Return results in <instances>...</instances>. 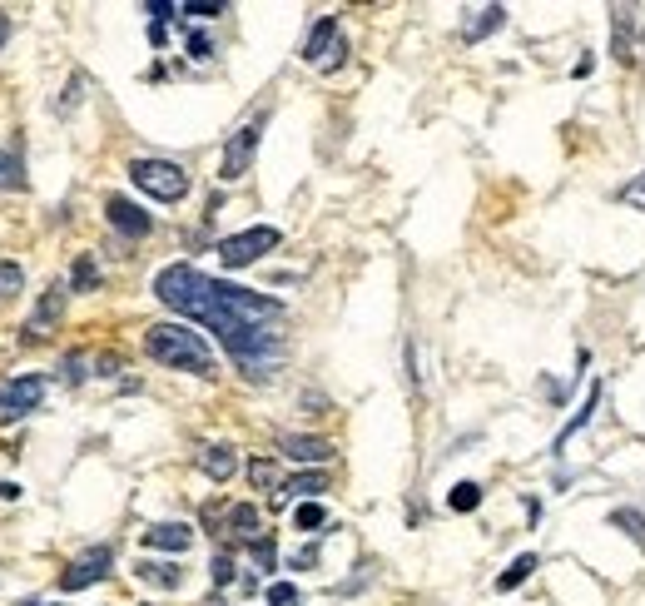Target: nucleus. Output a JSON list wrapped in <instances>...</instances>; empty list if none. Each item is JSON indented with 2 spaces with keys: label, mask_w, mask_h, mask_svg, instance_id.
Returning a JSON list of instances; mask_svg holds the SVG:
<instances>
[{
  "label": "nucleus",
  "mask_w": 645,
  "mask_h": 606,
  "mask_svg": "<svg viewBox=\"0 0 645 606\" xmlns=\"http://www.w3.org/2000/svg\"><path fill=\"white\" fill-rule=\"evenodd\" d=\"M154 299L164 308H174L179 318H194V323L214 328L219 343L239 358L244 378H268V358L283 353V338L263 328V323L283 318V303L268 299V294L209 279L194 264H169V269L154 274Z\"/></svg>",
  "instance_id": "f257e3e1"
},
{
  "label": "nucleus",
  "mask_w": 645,
  "mask_h": 606,
  "mask_svg": "<svg viewBox=\"0 0 645 606\" xmlns=\"http://www.w3.org/2000/svg\"><path fill=\"white\" fill-rule=\"evenodd\" d=\"M144 353L154 363H164V368H179V373H194V378H214V348L189 323H154V328H144Z\"/></svg>",
  "instance_id": "f03ea898"
},
{
  "label": "nucleus",
  "mask_w": 645,
  "mask_h": 606,
  "mask_svg": "<svg viewBox=\"0 0 645 606\" xmlns=\"http://www.w3.org/2000/svg\"><path fill=\"white\" fill-rule=\"evenodd\" d=\"M129 179H134V189H144L159 204H179L189 194V174L174 159H134L129 164Z\"/></svg>",
  "instance_id": "7ed1b4c3"
},
{
  "label": "nucleus",
  "mask_w": 645,
  "mask_h": 606,
  "mask_svg": "<svg viewBox=\"0 0 645 606\" xmlns=\"http://www.w3.org/2000/svg\"><path fill=\"white\" fill-rule=\"evenodd\" d=\"M45 403V373H15V378H0V423L10 418H25Z\"/></svg>",
  "instance_id": "20e7f679"
},
{
  "label": "nucleus",
  "mask_w": 645,
  "mask_h": 606,
  "mask_svg": "<svg viewBox=\"0 0 645 606\" xmlns=\"http://www.w3.org/2000/svg\"><path fill=\"white\" fill-rule=\"evenodd\" d=\"M268 249H278V229L258 224V229H244V234L219 239V264H224V269H249L254 259L268 254Z\"/></svg>",
  "instance_id": "39448f33"
},
{
  "label": "nucleus",
  "mask_w": 645,
  "mask_h": 606,
  "mask_svg": "<svg viewBox=\"0 0 645 606\" xmlns=\"http://www.w3.org/2000/svg\"><path fill=\"white\" fill-rule=\"evenodd\" d=\"M263 125H268V115H254L249 125H239V130L229 135L224 159H219V179H244V174H249V164H254V154H258V140H263Z\"/></svg>",
  "instance_id": "423d86ee"
},
{
  "label": "nucleus",
  "mask_w": 645,
  "mask_h": 606,
  "mask_svg": "<svg viewBox=\"0 0 645 606\" xmlns=\"http://www.w3.org/2000/svg\"><path fill=\"white\" fill-rule=\"evenodd\" d=\"M343 55H348V45H343V35H338V15H318V25H313L308 40H303V60L318 65V70H338Z\"/></svg>",
  "instance_id": "0eeeda50"
},
{
  "label": "nucleus",
  "mask_w": 645,
  "mask_h": 606,
  "mask_svg": "<svg viewBox=\"0 0 645 606\" xmlns=\"http://www.w3.org/2000/svg\"><path fill=\"white\" fill-rule=\"evenodd\" d=\"M110 567H115V552H110V547H90L85 557H75V562L60 572V592H85V587L105 582Z\"/></svg>",
  "instance_id": "6e6552de"
},
{
  "label": "nucleus",
  "mask_w": 645,
  "mask_h": 606,
  "mask_svg": "<svg viewBox=\"0 0 645 606\" xmlns=\"http://www.w3.org/2000/svg\"><path fill=\"white\" fill-rule=\"evenodd\" d=\"M105 219H110L125 239H144V234L154 229V219H149L134 199H125V194H110V199H105Z\"/></svg>",
  "instance_id": "1a4fd4ad"
},
{
  "label": "nucleus",
  "mask_w": 645,
  "mask_h": 606,
  "mask_svg": "<svg viewBox=\"0 0 645 606\" xmlns=\"http://www.w3.org/2000/svg\"><path fill=\"white\" fill-rule=\"evenodd\" d=\"M144 547H154V552H189L194 547V527L189 522H154V527H144Z\"/></svg>",
  "instance_id": "9d476101"
},
{
  "label": "nucleus",
  "mask_w": 645,
  "mask_h": 606,
  "mask_svg": "<svg viewBox=\"0 0 645 606\" xmlns=\"http://www.w3.org/2000/svg\"><path fill=\"white\" fill-rule=\"evenodd\" d=\"M278 453L293 457V462H308V467H323L333 457V443L328 438H303V433H283L278 438Z\"/></svg>",
  "instance_id": "9b49d317"
},
{
  "label": "nucleus",
  "mask_w": 645,
  "mask_h": 606,
  "mask_svg": "<svg viewBox=\"0 0 645 606\" xmlns=\"http://www.w3.org/2000/svg\"><path fill=\"white\" fill-rule=\"evenodd\" d=\"M65 294H70L65 284H50V289H45L40 308H35V313H30V323H25V338H45V333H50V323H55V318H60V308H65Z\"/></svg>",
  "instance_id": "f8f14e48"
},
{
  "label": "nucleus",
  "mask_w": 645,
  "mask_h": 606,
  "mask_svg": "<svg viewBox=\"0 0 645 606\" xmlns=\"http://www.w3.org/2000/svg\"><path fill=\"white\" fill-rule=\"evenodd\" d=\"M313 492H328V472L323 467H313V472H298V477H288L278 492H273V507H288L293 497H313Z\"/></svg>",
  "instance_id": "ddd939ff"
},
{
  "label": "nucleus",
  "mask_w": 645,
  "mask_h": 606,
  "mask_svg": "<svg viewBox=\"0 0 645 606\" xmlns=\"http://www.w3.org/2000/svg\"><path fill=\"white\" fill-rule=\"evenodd\" d=\"M234 467H239V457H234L229 443H209V448L199 453V472H204V477H214V482H229V477H234Z\"/></svg>",
  "instance_id": "4468645a"
},
{
  "label": "nucleus",
  "mask_w": 645,
  "mask_h": 606,
  "mask_svg": "<svg viewBox=\"0 0 645 606\" xmlns=\"http://www.w3.org/2000/svg\"><path fill=\"white\" fill-rule=\"evenodd\" d=\"M631 25H636V5H616L611 10V50H616V60L621 65H631Z\"/></svg>",
  "instance_id": "2eb2a0df"
},
{
  "label": "nucleus",
  "mask_w": 645,
  "mask_h": 606,
  "mask_svg": "<svg viewBox=\"0 0 645 606\" xmlns=\"http://www.w3.org/2000/svg\"><path fill=\"white\" fill-rule=\"evenodd\" d=\"M134 577L149 582V587H164V592H179V587H184V572H179L174 562H139Z\"/></svg>",
  "instance_id": "dca6fc26"
},
{
  "label": "nucleus",
  "mask_w": 645,
  "mask_h": 606,
  "mask_svg": "<svg viewBox=\"0 0 645 606\" xmlns=\"http://www.w3.org/2000/svg\"><path fill=\"white\" fill-rule=\"evenodd\" d=\"M258 527H263V522H258V507H254V502H239V507H229V532H234L239 542H249V547H254V542H258Z\"/></svg>",
  "instance_id": "f3484780"
},
{
  "label": "nucleus",
  "mask_w": 645,
  "mask_h": 606,
  "mask_svg": "<svg viewBox=\"0 0 645 606\" xmlns=\"http://www.w3.org/2000/svg\"><path fill=\"white\" fill-rule=\"evenodd\" d=\"M502 25H507V10H502V5H482V10H477V20H467L462 40H472V45H477L482 35H492V30H502Z\"/></svg>",
  "instance_id": "a211bd4d"
},
{
  "label": "nucleus",
  "mask_w": 645,
  "mask_h": 606,
  "mask_svg": "<svg viewBox=\"0 0 645 606\" xmlns=\"http://www.w3.org/2000/svg\"><path fill=\"white\" fill-rule=\"evenodd\" d=\"M596 403H601V383H591V393H586V403H581V413H576V418H571V423H566V428L556 433V443H551L556 453H561V448H566V443H571V438H576V433H581L586 423H591V413H596Z\"/></svg>",
  "instance_id": "6ab92c4d"
},
{
  "label": "nucleus",
  "mask_w": 645,
  "mask_h": 606,
  "mask_svg": "<svg viewBox=\"0 0 645 606\" xmlns=\"http://www.w3.org/2000/svg\"><path fill=\"white\" fill-rule=\"evenodd\" d=\"M611 527L626 532V537L645 552V512H636V507H616V512H611Z\"/></svg>",
  "instance_id": "aec40b11"
},
{
  "label": "nucleus",
  "mask_w": 645,
  "mask_h": 606,
  "mask_svg": "<svg viewBox=\"0 0 645 606\" xmlns=\"http://www.w3.org/2000/svg\"><path fill=\"white\" fill-rule=\"evenodd\" d=\"M70 289H75V294H90V289H100V264H95V254H80V259H75Z\"/></svg>",
  "instance_id": "412c9836"
},
{
  "label": "nucleus",
  "mask_w": 645,
  "mask_h": 606,
  "mask_svg": "<svg viewBox=\"0 0 645 606\" xmlns=\"http://www.w3.org/2000/svg\"><path fill=\"white\" fill-rule=\"evenodd\" d=\"M531 572H536V552H521L512 567H507V572L497 577V592H516V587H521V582H526Z\"/></svg>",
  "instance_id": "4be33fe9"
},
{
  "label": "nucleus",
  "mask_w": 645,
  "mask_h": 606,
  "mask_svg": "<svg viewBox=\"0 0 645 606\" xmlns=\"http://www.w3.org/2000/svg\"><path fill=\"white\" fill-rule=\"evenodd\" d=\"M447 507H452V512H477V507H482V487H477V482H457V487L447 492Z\"/></svg>",
  "instance_id": "5701e85b"
},
{
  "label": "nucleus",
  "mask_w": 645,
  "mask_h": 606,
  "mask_svg": "<svg viewBox=\"0 0 645 606\" xmlns=\"http://www.w3.org/2000/svg\"><path fill=\"white\" fill-rule=\"evenodd\" d=\"M0 189H25V164H20V154L0 150Z\"/></svg>",
  "instance_id": "b1692460"
},
{
  "label": "nucleus",
  "mask_w": 645,
  "mask_h": 606,
  "mask_svg": "<svg viewBox=\"0 0 645 606\" xmlns=\"http://www.w3.org/2000/svg\"><path fill=\"white\" fill-rule=\"evenodd\" d=\"M85 85H90V80L75 70V75H70V85H65V95H60V105H55V115H75V110H80V100H85Z\"/></svg>",
  "instance_id": "393cba45"
},
{
  "label": "nucleus",
  "mask_w": 645,
  "mask_h": 606,
  "mask_svg": "<svg viewBox=\"0 0 645 606\" xmlns=\"http://www.w3.org/2000/svg\"><path fill=\"white\" fill-rule=\"evenodd\" d=\"M293 522H298V532H318V527L328 522V512H323L318 502H298V512H293Z\"/></svg>",
  "instance_id": "a878e982"
},
{
  "label": "nucleus",
  "mask_w": 645,
  "mask_h": 606,
  "mask_svg": "<svg viewBox=\"0 0 645 606\" xmlns=\"http://www.w3.org/2000/svg\"><path fill=\"white\" fill-rule=\"evenodd\" d=\"M20 289H25V274H20V264L0 259V299H15Z\"/></svg>",
  "instance_id": "bb28decb"
},
{
  "label": "nucleus",
  "mask_w": 645,
  "mask_h": 606,
  "mask_svg": "<svg viewBox=\"0 0 645 606\" xmlns=\"http://www.w3.org/2000/svg\"><path fill=\"white\" fill-rule=\"evenodd\" d=\"M249 482H254V487H273V492L283 487V482H278V467H273L268 457H258L254 467H249Z\"/></svg>",
  "instance_id": "cd10ccee"
},
{
  "label": "nucleus",
  "mask_w": 645,
  "mask_h": 606,
  "mask_svg": "<svg viewBox=\"0 0 645 606\" xmlns=\"http://www.w3.org/2000/svg\"><path fill=\"white\" fill-rule=\"evenodd\" d=\"M209 577H214V587H229V582H234V557L219 552V557L209 562Z\"/></svg>",
  "instance_id": "c85d7f7f"
},
{
  "label": "nucleus",
  "mask_w": 645,
  "mask_h": 606,
  "mask_svg": "<svg viewBox=\"0 0 645 606\" xmlns=\"http://www.w3.org/2000/svg\"><path fill=\"white\" fill-rule=\"evenodd\" d=\"M268 606H298V587L293 582H273L268 587Z\"/></svg>",
  "instance_id": "c756f323"
},
{
  "label": "nucleus",
  "mask_w": 645,
  "mask_h": 606,
  "mask_svg": "<svg viewBox=\"0 0 645 606\" xmlns=\"http://www.w3.org/2000/svg\"><path fill=\"white\" fill-rule=\"evenodd\" d=\"M189 55H194V60H209V55H214V40H209L204 30H194V35H189Z\"/></svg>",
  "instance_id": "7c9ffc66"
},
{
  "label": "nucleus",
  "mask_w": 645,
  "mask_h": 606,
  "mask_svg": "<svg viewBox=\"0 0 645 606\" xmlns=\"http://www.w3.org/2000/svg\"><path fill=\"white\" fill-rule=\"evenodd\" d=\"M179 15H194V20H214V15H224V5H179Z\"/></svg>",
  "instance_id": "2f4dec72"
},
{
  "label": "nucleus",
  "mask_w": 645,
  "mask_h": 606,
  "mask_svg": "<svg viewBox=\"0 0 645 606\" xmlns=\"http://www.w3.org/2000/svg\"><path fill=\"white\" fill-rule=\"evenodd\" d=\"M65 383H85V358H80V353L65 358Z\"/></svg>",
  "instance_id": "473e14b6"
},
{
  "label": "nucleus",
  "mask_w": 645,
  "mask_h": 606,
  "mask_svg": "<svg viewBox=\"0 0 645 606\" xmlns=\"http://www.w3.org/2000/svg\"><path fill=\"white\" fill-rule=\"evenodd\" d=\"M254 557H258V567H263V572L273 567V537H258V542H254Z\"/></svg>",
  "instance_id": "72a5a7b5"
},
{
  "label": "nucleus",
  "mask_w": 645,
  "mask_h": 606,
  "mask_svg": "<svg viewBox=\"0 0 645 606\" xmlns=\"http://www.w3.org/2000/svg\"><path fill=\"white\" fill-rule=\"evenodd\" d=\"M621 194H626V199H631V204H641V199H645V174H641V179H636V184H626V189H621Z\"/></svg>",
  "instance_id": "f704fd0d"
},
{
  "label": "nucleus",
  "mask_w": 645,
  "mask_h": 606,
  "mask_svg": "<svg viewBox=\"0 0 645 606\" xmlns=\"http://www.w3.org/2000/svg\"><path fill=\"white\" fill-rule=\"evenodd\" d=\"M313 562H318V547H303V552L293 557V567H313Z\"/></svg>",
  "instance_id": "c9c22d12"
},
{
  "label": "nucleus",
  "mask_w": 645,
  "mask_h": 606,
  "mask_svg": "<svg viewBox=\"0 0 645 606\" xmlns=\"http://www.w3.org/2000/svg\"><path fill=\"white\" fill-rule=\"evenodd\" d=\"M20 497V482H0V502H15Z\"/></svg>",
  "instance_id": "e433bc0d"
},
{
  "label": "nucleus",
  "mask_w": 645,
  "mask_h": 606,
  "mask_svg": "<svg viewBox=\"0 0 645 606\" xmlns=\"http://www.w3.org/2000/svg\"><path fill=\"white\" fill-rule=\"evenodd\" d=\"M5 35H10V15L0 10V45H5Z\"/></svg>",
  "instance_id": "4c0bfd02"
},
{
  "label": "nucleus",
  "mask_w": 645,
  "mask_h": 606,
  "mask_svg": "<svg viewBox=\"0 0 645 606\" xmlns=\"http://www.w3.org/2000/svg\"><path fill=\"white\" fill-rule=\"evenodd\" d=\"M15 606H60V602H40V597H30V602H15Z\"/></svg>",
  "instance_id": "58836bf2"
}]
</instances>
